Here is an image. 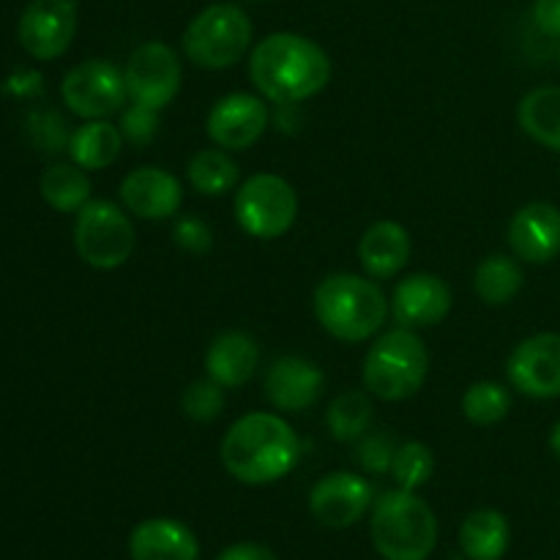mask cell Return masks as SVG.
Listing matches in <instances>:
<instances>
[{"label":"cell","instance_id":"obj_1","mask_svg":"<svg viewBox=\"0 0 560 560\" xmlns=\"http://www.w3.org/2000/svg\"><path fill=\"white\" fill-rule=\"evenodd\" d=\"M252 85L273 104H299L317 96L331 80L326 49L301 33H271L249 58Z\"/></svg>","mask_w":560,"mask_h":560},{"label":"cell","instance_id":"obj_2","mask_svg":"<svg viewBox=\"0 0 560 560\" xmlns=\"http://www.w3.org/2000/svg\"><path fill=\"white\" fill-rule=\"evenodd\" d=\"M299 459V435L277 413L241 416L222 438V465L241 485H273L284 479Z\"/></svg>","mask_w":560,"mask_h":560},{"label":"cell","instance_id":"obj_3","mask_svg":"<svg viewBox=\"0 0 560 560\" xmlns=\"http://www.w3.org/2000/svg\"><path fill=\"white\" fill-rule=\"evenodd\" d=\"M315 317L339 342H364L386 323L388 299L372 279L331 273L315 290Z\"/></svg>","mask_w":560,"mask_h":560},{"label":"cell","instance_id":"obj_4","mask_svg":"<svg viewBox=\"0 0 560 560\" xmlns=\"http://www.w3.org/2000/svg\"><path fill=\"white\" fill-rule=\"evenodd\" d=\"M370 536L383 560H427L438 545V517L410 490H392L372 506Z\"/></svg>","mask_w":560,"mask_h":560},{"label":"cell","instance_id":"obj_5","mask_svg":"<svg viewBox=\"0 0 560 560\" xmlns=\"http://www.w3.org/2000/svg\"><path fill=\"white\" fill-rule=\"evenodd\" d=\"M430 372V353L413 328H394L383 334L364 359V388L386 402L419 394Z\"/></svg>","mask_w":560,"mask_h":560},{"label":"cell","instance_id":"obj_6","mask_svg":"<svg viewBox=\"0 0 560 560\" xmlns=\"http://www.w3.org/2000/svg\"><path fill=\"white\" fill-rule=\"evenodd\" d=\"M252 44V20L235 3L202 9L184 31V52L195 66L222 71L238 63Z\"/></svg>","mask_w":560,"mask_h":560},{"label":"cell","instance_id":"obj_7","mask_svg":"<svg viewBox=\"0 0 560 560\" xmlns=\"http://www.w3.org/2000/svg\"><path fill=\"white\" fill-rule=\"evenodd\" d=\"M77 255L96 271L120 268L135 252V228L120 206L109 200H88L74 222Z\"/></svg>","mask_w":560,"mask_h":560},{"label":"cell","instance_id":"obj_8","mask_svg":"<svg viewBox=\"0 0 560 560\" xmlns=\"http://www.w3.org/2000/svg\"><path fill=\"white\" fill-rule=\"evenodd\" d=\"M299 217V195L273 173H257L235 191V222L246 235L260 241L282 238Z\"/></svg>","mask_w":560,"mask_h":560},{"label":"cell","instance_id":"obj_9","mask_svg":"<svg viewBox=\"0 0 560 560\" xmlns=\"http://www.w3.org/2000/svg\"><path fill=\"white\" fill-rule=\"evenodd\" d=\"M60 96L66 107L85 120H102L120 113L126 104V80L118 66L107 60H85L74 66L60 82Z\"/></svg>","mask_w":560,"mask_h":560},{"label":"cell","instance_id":"obj_10","mask_svg":"<svg viewBox=\"0 0 560 560\" xmlns=\"http://www.w3.org/2000/svg\"><path fill=\"white\" fill-rule=\"evenodd\" d=\"M180 60L164 42H145L129 55L124 69L126 91L135 104L164 109L180 91Z\"/></svg>","mask_w":560,"mask_h":560},{"label":"cell","instance_id":"obj_11","mask_svg":"<svg viewBox=\"0 0 560 560\" xmlns=\"http://www.w3.org/2000/svg\"><path fill=\"white\" fill-rule=\"evenodd\" d=\"M506 377L530 399L560 397V334H534L512 350Z\"/></svg>","mask_w":560,"mask_h":560},{"label":"cell","instance_id":"obj_12","mask_svg":"<svg viewBox=\"0 0 560 560\" xmlns=\"http://www.w3.org/2000/svg\"><path fill=\"white\" fill-rule=\"evenodd\" d=\"M20 44L31 58L55 60L71 47L77 33L74 0H33L20 16Z\"/></svg>","mask_w":560,"mask_h":560},{"label":"cell","instance_id":"obj_13","mask_svg":"<svg viewBox=\"0 0 560 560\" xmlns=\"http://www.w3.org/2000/svg\"><path fill=\"white\" fill-rule=\"evenodd\" d=\"M268 124H271V113L260 96L230 93L211 107L206 131L213 145L224 151H246L266 135Z\"/></svg>","mask_w":560,"mask_h":560},{"label":"cell","instance_id":"obj_14","mask_svg":"<svg viewBox=\"0 0 560 560\" xmlns=\"http://www.w3.org/2000/svg\"><path fill=\"white\" fill-rule=\"evenodd\" d=\"M372 506V485L359 474L337 470L312 487L310 512L320 525L334 530L359 523Z\"/></svg>","mask_w":560,"mask_h":560},{"label":"cell","instance_id":"obj_15","mask_svg":"<svg viewBox=\"0 0 560 560\" xmlns=\"http://www.w3.org/2000/svg\"><path fill=\"white\" fill-rule=\"evenodd\" d=\"M509 246L514 257L545 266L560 255V208L552 202H528L509 222Z\"/></svg>","mask_w":560,"mask_h":560},{"label":"cell","instance_id":"obj_16","mask_svg":"<svg viewBox=\"0 0 560 560\" xmlns=\"http://www.w3.org/2000/svg\"><path fill=\"white\" fill-rule=\"evenodd\" d=\"M452 290L435 273H408L392 295V315L402 328H430L446 320Z\"/></svg>","mask_w":560,"mask_h":560},{"label":"cell","instance_id":"obj_17","mask_svg":"<svg viewBox=\"0 0 560 560\" xmlns=\"http://www.w3.org/2000/svg\"><path fill=\"white\" fill-rule=\"evenodd\" d=\"M120 202L135 217L162 222L178 213L184 202V186L162 167H137L120 180Z\"/></svg>","mask_w":560,"mask_h":560},{"label":"cell","instance_id":"obj_18","mask_svg":"<svg viewBox=\"0 0 560 560\" xmlns=\"http://www.w3.org/2000/svg\"><path fill=\"white\" fill-rule=\"evenodd\" d=\"M320 366L301 355H282L271 364L266 375V397L282 413H304L320 399L323 392Z\"/></svg>","mask_w":560,"mask_h":560},{"label":"cell","instance_id":"obj_19","mask_svg":"<svg viewBox=\"0 0 560 560\" xmlns=\"http://www.w3.org/2000/svg\"><path fill=\"white\" fill-rule=\"evenodd\" d=\"M131 560H197L200 541L180 520H142L129 536Z\"/></svg>","mask_w":560,"mask_h":560},{"label":"cell","instance_id":"obj_20","mask_svg":"<svg viewBox=\"0 0 560 560\" xmlns=\"http://www.w3.org/2000/svg\"><path fill=\"white\" fill-rule=\"evenodd\" d=\"M260 364V348L246 331H224L206 353V375L222 388H241L255 377Z\"/></svg>","mask_w":560,"mask_h":560},{"label":"cell","instance_id":"obj_21","mask_svg":"<svg viewBox=\"0 0 560 560\" xmlns=\"http://www.w3.org/2000/svg\"><path fill=\"white\" fill-rule=\"evenodd\" d=\"M410 252H413V241L408 230L399 222L383 219L361 235L359 260L370 279H392L408 266Z\"/></svg>","mask_w":560,"mask_h":560},{"label":"cell","instance_id":"obj_22","mask_svg":"<svg viewBox=\"0 0 560 560\" xmlns=\"http://www.w3.org/2000/svg\"><path fill=\"white\" fill-rule=\"evenodd\" d=\"M509 541V520L495 509H476L459 528V547L468 560H501L506 556Z\"/></svg>","mask_w":560,"mask_h":560},{"label":"cell","instance_id":"obj_23","mask_svg":"<svg viewBox=\"0 0 560 560\" xmlns=\"http://www.w3.org/2000/svg\"><path fill=\"white\" fill-rule=\"evenodd\" d=\"M517 120L525 135L539 145L560 153V88L545 85L520 102Z\"/></svg>","mask_w":560,"mask_h":560},{"label":"cell","instance_id":"obj_24","mask_svg":"<svg viewBox=\"0 0 560 560\" xmlns=\"http://www.w3.org/2000/svg\"><path fill=\"white\" fill-rule=\"evenodd\" d=\"M124 148V135L118 126L109 120H88L85 126L74 131L69 142V153L77 167L82 170H104L120 156Z\"/></svg>","mask_w":560,"mask_h":560},{"label":"cell","instance_id":"obj_25","mask_svg":"<svg viewBox=\"0 0 560 560\" xmlns=\"http://www.w3.org/2000/svg\"><path fill=\"white\" fill-rule=\"evenodd\" d=\"M525 277L517 257L490 255L479 262L474 277V288L479 299L490 306H503L514 301L523 290Z\"/></svg>","mask_w":560,"mask_h":560},{"label":"cell","instance_id":"obj_26","mask_svg":"<svg viewBox=\"0 0 560 560\" xmlns=\"http://www.w3.org/2000/svg\"><path fill=\"white\" fill-rule=\"evenodd\" d=\"M44 202L58 213H77L91 200V178L77 164H52L42 175Z\"/></svg>","mask_w":560,"mask_h":560},{"label":"cell","instance_id":"obj_27","mask_svg":"<svg viewBox=\"0 0 560 560\" xmlns=\"http://www.w3.org/2000/svg\"><path fill=\"white\" fill-rule=\"evenodd\" d=\"M238 164H235V159L224 148H206V151L195 153V159L186 167L189 184L206 197H219L233 191L238 186Z\"/></svg>","mask_w":560,"mask_h":560},{"label":"cell","instance_id":"obj_28","mask_svg":"<svg viewBox=\"0 0 560 560\" xmlns=\"http://www.w3.org/2000/svg\"><path fill=\"white\" fill-rule=\"evenodd\" d=\"M326 424L339 443L359 441L372 424V402L364 392H345L328 405Z\"/></svg>","mask_w":560,"mask_h":560},{"label":"cell","instance_id":"obj_29","mask_svg":"<svg viewBox=\"0 0 560 560\" xmlns=\"http://www.w3.org/2000/svg\"><path fill=\"white\" fill-rule=\"evenodd\" d=\"M512 410V394L495 381H479L465 392L463 413L476 427H495Z\"/></svg>","mask_w":560,"mask_h":560},{"label":"cell","instance_id":"obj_30","mask_svg":"<svg viewBox=\"0 0 560 560\" xmlns=\"http://www.w3.org/2000/svg\"><path fill=\"white\" fill-rule=\"evenodd\" d=\"M432 474H435V454H432V448L427 443H402L394 452L392 476L399 490L416 492L432 479Z\"/></svg>","mask_w":560,"mask_h":560},{"label":"cell","instance_id":"obj_31","mask_svg":"<svg viewBox=\"0 0 560 560\" xmlns=\"http://www.w3.org/2000/svg\"><path fill=\"white\" fill-rule=\"evenodd\" d=\"M180 410H184V416L189 421L211 424L224 410V388L217 381H211V377L189 383L184 397H180Z\"/></svg>","mask_w":560,"mask_h":560},{"label":"cell","instance_id":"obj_32","mask_svg":"<svg viewBox=\"0 0 560 560\" xmlns=\"http://www.w3.org/2000/svg\"><path fill=\"white\" fill-rule=\"evenodd\" d=\"M159 131V109L142 107V104H131L120 115V135L124 140L135 142V145H148Z\"/></svg>","mask_w":560,"mask_h":560},{"label":"cell","instance_id":"obj_33","mask_svg":"<svg viewBox=\"0 0 560 560\" xmlns=\"http://www.w3.org/2000/svg\"><path fill=\"white\" fill-rule=\"evenodd\" d=\"M173 238L189 255H208L213 246L211 228L197 217H180L173 228Z\"/></svg>","mask_w":560,"mask_h":560},{"label":"cell","instance_id":"obj_34","mask_svg":"<svg viewBox=\"0 0 560 560\" xmlns=\"http://www.w3.org/2000/svg\"><path fill=\"white\" fill-rule=\"evenodd\" d=\"M397 448L392 446L386 435H370L361 441L359 446V463L361 468L370 474H388L392 470V459Z\"/></svg>","mask_w":560,"mask_h":560},{"label":"cell","instance_id":"obj_35","mask_svg":"<svg viewBox=\"0 0 560 560\" xmlns=\"http://www.w3.org/2000/svg\"><path fill=\"white\" fill-rule=\"evenodd\" d=\"M530 16L545 36L560 38V0H536Z\"/></svg>","mask_w":560,"mask_h":560},{"label":"cell","instance_id":"obj_36","mask_svg":"<svg viewBox=\"0 0 560 560\" xmlns=\"http://www.w3.org/2000/svg\"><path fill=\"white\" fill-rule=\"evenodd\" d=\"M217 560H279L273 556L271 547L255 545V541H238V545H230Z\"/></svg>","mask_w":560,"mask_h":560},{"label":"cell","instance_id":"obj_37","mask_svg":"<svg viewBox=\"0 0 560 560\" xmlns=\"http://www.w3.org/2000/svg\"><path fill=\"white\" fill-rule=\"evenodd\" d=\"M550 448H552V454L560 459V421L552 427V432H550Z\"/></svg>","mask_w":560,"mask_h":560},{"label":"cell","instance_id":"obj_38","mask_svg":"<svg viewBox=\"0 0 560 560\" xmlns=\"http://www.w3.org/2000/svg\"><path fill=\"white\" fill-rule=\"evenodd\" d=\"M252 3H262V0H252Z\"/></svg>","mask_w":560,"mask_h":560},{"label":"cell","instance_id":"obj_39","mask_svg":"<svg viewBox=\"0 0 560 560\" xmlns=\"http://www.w3.org/2000/svg\"><path fill=\"white\" fill-rule=\"evenodd\" d=\"M558 60H560V49H558Z\"/></svg>","mask_w":560,"mask_h":560}]
</instances>
